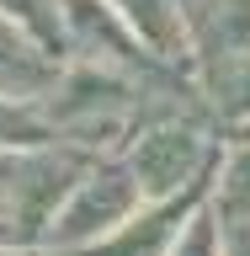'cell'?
<instances>
[{
	"mask_svg": "<svg viewBox=\"0 0 250 256\" xmlns=\"http://www.w3.org/2000/svg\"><path fill=\"white\" fill-rule=\"evenodd\" d=\"M144 198H176L219 176L224 160V134L208 112H171L139 128V139L123 150Z\"/></svg>",
	"mask_w": 250,
	"mask_h": 256,
	"instance_id": "1",
	"label": "cell"
},
{
	"mask_svg": "<svg viewBox=\"0 0 250 256\" xmlns=\"http://www.w3.org/2000/svg\"><path fill=\"white\" fill-rule=\"evenodd\" d=\"M144 203H149V198H144L128 155H96L91 166H85V176L75 182V192L64 198V208L53 214L43 246L59 251V256H91L96 246L112 240Z\"/></svg>",
	"mask_w": 250,
	"mask_h": 256,
	"instance_id": "2",
	"label": "cell"
},
{
	"mask_svg": "<svg viewBox=\"0 0 250 256\" xmlns=\"http://www.w3.org/2000/svg\"><path fill=\"white\" fill-rule=\"evenodd\" d=\"M213 182H219V176H213ZM213 182H203V187H192V192H176V198H149V203L112 240H101L91 256H171L176 246H181V235L192 230V219L213 203Z\"/></svg>",
	"mask_w": 250,
	"mask_h": 256,
	"instance_id": "3",
	"label": "cell"
},
{
	"mask_svg": "<svg viewBox=\"0 0 250 256\" xmlns=\"http://www.w3.org/2000/svg\"><path fill=\"white\" fill-rule=\"evenodd\" d=\"M181 16L192 38V75L197 64L250 48V0H181Z\"/></svg>",
	"mask_w": 250,
	"mask_h": 256,
	"instance_id": "4",
	"label": "cell"
},
{
	"mask_svg": "<svg viewBox=\"0 0 250 256\" xmlns=\"http://www.w3.org/2000/svg\"><path fill=\"white\" fill-rule=\"evenodd\" d=\"M64 64L48 59L21 27H11L0 16V96H21V102H43L59 86Z\"/></svg>",
	"mask_w": 250,
	"mask_h": 256,
	"instance_id": "5",
	"label": "cell"
},
{
	"mask_svg": "<svg viewBox=\"0 0 250 256\" xmlns=\"http://www.w3.org/2000/svg\"><path fill=\"white\" fill-rule=\"evenodd\" d=\"M197 96H203L208 118L219 123V134L245 128L250 123V48L213 59V64H197Z\"/></svg>",
	"mask_w": 250,
	"mask_h": 256,
	"instance_id": "6",
	"label": "cell"
},
{
	"mask_svg": "<svg viewBox=\"0 0 250 256\" xmlns=\"http://www.w3.org/2000/svg\"><path fill=\"white\" fill-rule=\"evenodd\" d=\"M107 6L123 16V22L139 32L149 48H155L160 59H171V64H181V70H192V38H187L181 0H107Z\"/></svg>",
	"mask_w": 250,
	"mask_h": 256,
	"instance_id": "7",
	"label": "cell"
},
{
	"mask_svg": "<svg viewBox=\"0 0 250 256\" xmlns=\"http://www.w3.org/2000/svg\"><path fill=\"white\" fill-rule=\"evenodd\" d=\"M0 16L21 27L48 59L69 64V0H0Z\"/></svg>",
	"mask_w": 250,
	"mask_h": 256,
	"instance_id": "8",
	"label": "cell"
},
{
	"mask_svg": "<svg viewBox=\"0 0 250 256\" xmlns=\"http://www.w3.org/2000/svg\"><path fill=\"white\" fill-rule=\"evenodd\" d=\"M213 214L224 224H250V139H224L219 182H213Z\"/></svg>",
	"mask_w": 250,
	"mask_h": 256,
	"instance_id": "9",
	"label": "cell"
},
{
	"mask_svg": "<svg viewBox=\"0 0 250 256\" xmlns=\"http://www.w3.org/2000/svg\"><path fill=\"white\" fill-rule=\"evenodd\" d=\"M37 144H59L43 102L0 96V150H37Z\"/></svg>",
	"mask_w": 250,
	"mask_h": 256,
	"instance_id": "10",
	"label": "cell"
},
{
	"mask_svg": "<svg viewBox=\"0 0 250 256\" xmlns=\"http://www.w3.org/2000/svg\"><path fill=\"white\" fill-rule=\"evenodd\" d=\"M171 256H224V219L213 214V203L192 219V230L181 235V246H176Z\"/></svg>",
	"mask_w": 250,
	"mask_h": 256,
	"instance_id": "11",
	"label": "cell"
},
{
	"mask_svg": "<svg viewBox=\"0 0 250 256\" xmlns=\"http://www.w3.org/2000/svg\"><path fill=\"white\" fill-rule=\"evenodd\" d=\"M224 256H250V224H224Z\"/></svg>",
	"mask_w": 250,
	"mask_h": 256,
	"instance_id": "12",
	"label": "cell"
},
{
	"mask_svg": "<svg viewBox=\"0 0 250 256\" xmlns=\"http://www.w3.org/2000/svg\"><path fill=\"white\" fill-rule=\"evenodd\" d=\"M0 256H53V251H48V246H5Z\"/></svg>",
	"mask_w": 250,
	"mask_h": 256,
	"instance_id": "13",
	"label": "cell"
},
{
	"mask_svg": "<svg viewBox=\"0 0 250 256\" xmlns=\"http://www.w3.org/2000/svg\"><path fill=\"white\" fill-rule=\"evenodd\" d=\"M5 246H27V240H21V235H16V230H11V224L0 219V251H5Z\"/></svg>",
	"mask_w": 250,
	"mask_h": 256,
	"instance_id": "14",
	"label": "cell"
}]
</instances>
